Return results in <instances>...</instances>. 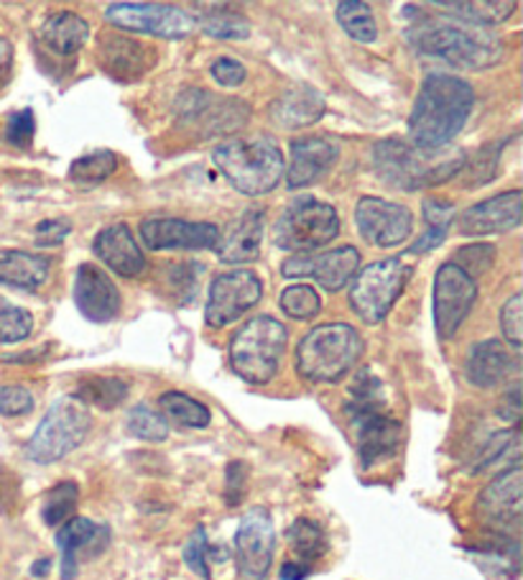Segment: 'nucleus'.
I'll return each instance as SVG.
<instances>
[{
    "instance_id": "f257e3e1",
    "label": "nucleus",
    "mask_w": 523,
    "mask_h": 580,
    "mask_svg": "<svg viewBox=\"0 0 523 580\" xmlns=\"http://www.w3.org/2000/svg\"><path fill=\"white\" fill-rule=\"evenodd\" d=\"M406 39L418 55L445 59L460 70H488L506 57V44L496 34L445 13L416 16L406 28Z\"/></svg>"
},
{
    "instance_id": "f03ea898",
    "label": "nucleus",
    "mask_w": 523,
    "mask_h": 580,
    "mask_svg": "<svg viewBox=\"0 0 523 580\" xmlns=\"http://www.w3.org/2000/svg\"><path fill=\"white\" fill-rule=\"evenodd\" d=\"M475 108V90L470 82L452 74H429L418 87L409 116L411 144L424 152L447 148L465 129Z\"/></svg>"
},
{
    "instance_id": "7ed1b4c3",
    "label": "nucleus",
    "mask_w": 523,
    "mask_h": 580,
    "mask_svg": "<svg viewBox=\"0 0 523 580\" xmlns=\"http://www.w3.org/2000/svg\"><path fill=\"white\" fill-rule=\"evenodd\" d=\"M373 167L380 180L399 190H422L447 182L465 167V154L437 148L424 152L401 138H386L373 146Z\"/></svg>"
},
{
    "instance_id": "20e7f679",
    "label": "nucleus",
    "mask_w": 523,
    "mask_h": 580,
    "mask_svg": "<svg viewBox=\"0 0 523 580\" xmlns=\"http://www.w3.org/2000/svg\"><path fill=\"white\" fill-rule=\"evenodd\" d=\"M348 418L353 427L357 458L363 468L378 466L380 460L393 458L401 448V422L386 412L380 399V382L370 371L355 378L353 399L348 401Z\"/></svg>"
},
{
    "instance_id": "39448f33",
    "label": "nucleus",
    "mask_w": 523,
    "mask_h": 580,
    "mask_svg": "<svg viewBox=\"0 0 523 580\" xmlns=\"http://www.w3.org/2000/svg\"><path fill=\"white\" fill-rule=\"evenodd\" d=\"M215 167L243 195L258 197L279 188L283 177V154L268 136L228 138L215 148Z\"/></svg>"
},
{
    "instance_id": "423d86ee",
    "label": "nucleus",
    "mask_w": 523,
    "mask_h": 580,
    "mask_svg": "<svg viewBox=\"0 0 523 580\" xmlns=\"http://www.w3.org/2000/svg\"><path fill=\"white\" fill-rule=\"evenodd\" d=\"M363 355V338L348 323H325L312 327L299 340L296 371L312 384H338Z\"/></svg>"
},
{
    "instance_id": "0eeeda50",
    "label": "nucleus",
    "mask_w": 523,
    "mask_h": 580,
    "mask_svg": "<svg viewBox=\"0 0 523 580\" xmlns=\"http://www.w3.org/2000/svg\"><path fill=\"white\" fill-rule=\"evenodd\" d=\"M287 343V325L271 315L253 317L230 340V366L245 384L264 386L279 374Z\"/></svg>"
},
{
    "instance_id": "6e6552de",
    "label": "nucleus",
    "mask_w": 523,
    "mask_h": 580,
    "mask_svg": "<svg viewBox=\"0 0 523 580\" xmlns=\"http://www.w3.org/2000/svg\"><path fill=\"white\" fill-rule=\"evenodd\" d=\"M93 427V414L77 397H62L47 409L32 440L26 443V458L39 466H51L80 448Z\"/></svg>"
},
{
    "instance_id": "1a4fd4ad",
    "label": "nucleus",
    "mask_w": 523,
    "mask_h": 580,
    "mask_svg": "<svg viewBox=\"0 0 523 580\" xmlns=\"http://www.w3.org/2000/svg\"><path fill=\"white\" fill-rule=\"evenodd\" d=\"M340 233V218L332 205L319 203L309 195L294 197L281 213L273 228V243L283 251L309 254L325 249Z\"/></svg>"
},
{
    "instance_id": "9d476101",
    "label": "nucleus",
    "mask_w": 523,
    "mask_h": 580,
    "mask_svg": "<svg viewBox=\"0 0 523 580\" xmlns=\"http://www.w3.org/2000/svg\"><path fill=\"white\" fill-rule=\"evenodd\" d=\"M414 269L403 258H384L368 264L353 277L350 287V307L365 325H378L388 317L393 304L406 289Z\"/></svg>"
},
{
    "instance_id": "9b49d317",
    "label": "nucleus",
    "mask_w": 523,
    "mask_h": 580,
    "mask_svg": "<svg viewBox=\"0 0 523 580\" xmlns=\"http://www.w3.org/2000/svg\"><path fill=\"white\" fill-rule=\"evenodd\" d=\"M105 19L118 32L159 39H186L197 28V19L190 11L169 3H113L105 9Z\"/></svg>"
},
{
    "instance_id": "f8f14e48",
    "label": "nucleus",
    "mask_w": 523,
    "mask_h": 580,
    "mask_svg": "<svg viewBox=\"0 0 523 580\" xmlns=\"http://www.w3.org/2000/svg\"><path fill=\"white\" fill-rule=\"evenodd\" d=\"M276 557V527L264 507L245 511L235 530V568L241 580H266Z\"/></svg>"
},
{
    "instance_id": "ddd939ff",
    "label": "nucleus",
    "mask_w": 523,
    "mask_h": 580,
    "mask_svg": "<svg viewBox=\"0 0 523 580\" xmlns=\"http://www.w3.org/2000/svg\"><path fill=\"white\" fill-rule=\"evenodd\" d=\"M264 297V281L248 269L218 274L209 285L205 319L209 327H226L256 307Z\"/></svg>"
},
{
    "instance_id": "4468645a",
    "label": "nucleus",
    "mask_w": 523,
    "mask_h": 580,
    "mask_svg": "<svg viewBox=\"0 0 523 580\" xmlns=\"http://www.w3.org/2000/svg\"><path fill=\"white\" fill-rule=\"evenodd\" d=\"M477 300V285L458 264L439 266L435 277V327L442 340L454 338Z\"/></svg>"
},
{
    "instance_id": "2eb2a0df",
    "label": "nucleus",
    "mask_w": 523,
    "mask_h": 580,
    "mask_svg": "<svg viewBox=\"0 0 523 580\" xmlns=\"http://www.w3.org/2000/svg\"><path fill=\"white\" fill-rule=\"evenodd\" d=\"M179 116L205 136H228L248 123L251 108L243 100H215L207 90H186L179 95Z\"/></svg>"
},
{
    "instance_id": "dca6fc26",
    "label": "nucleus",
    "mask_w": 523,
    "mask_h": 580,
    "mask_svg": "<svg viewBox=\"0 0 523 580\" xmlns=\"http://www.w3.org/2000/svg\"><path fill=\"white\" fill-rule=\"evenodd\" d=\"M361 269V254L353 245L325 251V254H296L283 262L281 274L287 279L312 277L327 292H340Z\"/></svg>"
},
{
    "instance_id": "f3484780",
    "label": "nucleus",
    "mask_w": 523,
    "mask_h": 580,
    "mask_svg": "<svg viewBox=\"0 0 523 580\" xmlns=\"http://www.w3.org/2000/svg\"><path fill=\"white\" fill-rule=\"evenodd\" d=\"M355 226L370 245L393 249L414 230V215L406 205L388 203L380 197H361L355 205Z\"/></svg>"
},
{
    "instance_id": "a211bd4d",
    "label": "nucleus",
    "mask_w": 523,
    "mask_h": 580,
    "mask_svg": "<svg viewBox=\"0 0 523 580\" xmlns=\"http://www.w3.org/2000/svg\"><path fill=\"white\" fill-rule=\"evenodd\" d=\"M523 515V468L513 463L498 473L477 496V517L485 524L506 534L521 524Z\"/></svg>"
},
{
    "instance_id": "6ab92c4d",
    "label": "nucleus",
    "mask_w": 523,
    "mask_h": 580,
    "mask_svg": "<svg viewBox=\"0 0 523 580\" xmlns=\"http://www.w3.org/2000/svg\"><path fill=\"white\" fill-rule=\"evenodd\" d=\"M141 238L151 251H205L218 245L220 230L212 222L146 218L141 222Z\"/></svg>"
},
{
    "instance_id": "aec40b11",
    "label": "nucleus",
    "mask_w": 523,
    "mask_h": 580,
    "mask_svg": "<svg viewBox=\"0 0 523 580\" xmlns=\"http://www.w3.org/2000/svg\"><path fill=\"white\" fill-rule=\"evenodd\" d=\"M110 545V527L93 519L72 517L57 530V547L62 553V580L77 578L80 563L100 557Z\"/></svg>"
},
{
    "instance_id": "412c9836",
    "label": "nucleus",
    "mask_w": 523,
    "mask_h": 580,
    "mask_svg": "<svg viewBox=\"0 0 523 580\" xmlns=\"http://www.w3.org/2000/svg\"><path fill=\"white\" fill-rule=\"evenodd\" d=\"M521 203L523 192L511 190L500 192L496 197L483 200L465 213L458 215V230L465 238H485V235H500L508 230L521 226Z\"/></svg>"
},
{
    "instance_id": "4be33fe9",
    "label": "nucleus",
    "mask_w": 523,
    "mask_h": 580,
    "mask_svg": "<svg viewBox=\"0 0 523 580\" xmlns=\"http://www.w3.org/2000/svg\"><path fill=\"white\" fill-rule=\"evenodd\" d=\"M74 304L89 323L105 325L121 312V289L105 274L100 266L82 264L74 274Z\"/></svg>"
},
{
    "instance_id": "5701e85b",
    "label": "nucleus",
    "mask_w": 523,
    "mask_h": 580,
    "mask_svg": "<svg viewBox=\"0 0 523 580\" xmlns=\"http://www.w3.org/2000/svg\"><path fill=\"white\" fill-rule=\"evenodd\" d=\"M340 159V144L325 136H304L291 141L287 184L291 190L309 188L330 174V169Z\"/></svg>"
},
{
    "instance_id": "b1692460",
    "label": "nucleus",
    "mask_w": 523,
    "mask_h": 580,
    "mask_svg": "<svg viewBox=\"0 0 523 580\" xmlns=\"http://www.w3.org/2000/svg\"><path fill=\"white\" fill-rule=\"evenodd\" d=\"M93 251L100 262L108 266L110 271L121 274V277H138L146 269V258L141 245L133 238L131 228L125 222H115V226L102 228L100 233L95 235Z\"/></svg>"
},
{
    "instance_id": "393cba45",
    "label": "nucleus",
    "mask_w": 523,
    "mask_h": 580,
    "mask_svg": "<svg viewBox=\"0 0 523 580\" xmlns=\"http://www.w3.org/2000/svg\"><path fill=\"white\" fill-rule=\"evenodd\" d=\"M102 70L115 80H138L154 67V49L123 34H105L97 44Z\"/></svg>"
},
{
    "instance_id": "a878e982",
    "label": "nucleus",
    "mask_w": 523,
    "mask_h": 580,
    "mask_svg": "<svg viewBox=\"0 0 523 580\" xmlns=\"http://www.w3.org/2000/svg\"><path fill=\"white\" fill-rule=\"evenodd\" d=\"M260 243H264V210L251 207L230 222L226 233H220L215 254L222 264H251L260 256Z\"/></svg>"
},
{
    "instance_id": "bb28decb",
    "label": "nucleus",
    "mask_w": 523,
    "mask_h": 580,
    "mask_svg": "<svg viewBox=\"0 0 523 580\" xmlns=\"http://www.w3.org/2000/svg\"><path fill=\"white\" fill-rule=\"evenodd\" d=\"M268 116L281 129H306L325 116V95L312 85H296L271 102Z\"/></svg>"
},
{
    "instance_id": "cd10ccee",
    "label": "nucleus",
    "mask_w": 523,
    "mask_h": 580,
    "mask_svg": "<svg viewBox=\"0 0 523 580\" xmlns=\"http://www.w3.org/2000/svg\"><path fill=\"white\" fill-rule=\"evenodd\" d=\"M513 368L515 359L506 343H500V340H483L467 355L465 376L477 389H492V386L506 382Z\"/></svg>"
},
{
    "instance_id": "c85d7f7f",
    "label": "nucleus",
    "mask_w": 523,
    "mask_h": 580,
    "mask_svg": "<svg viewBox=\"0 0 523 580\" xmlns=\"http://www.w3.org/2000/svg\"><path fill=\"white\" fill-rule=\"evenodd\" d=\"M89 39V24L77 13L59 11L44 21L39 28V41L44 49L57 57H74Z\"/></svg>"
},
{
    "instance_id": "c756f323",
    "label": "nucleus",
    "mask_w": 523,
    "mask_h": 580,
    "mask_svg": "<svg viewBox=\"0 0 523 580\" xmlns=\"http://www.w3.org/2000/svg\"><path fill=\"white\" fill-rule=\"evenodd\" d=\"M51 258L26 254V251H9L0 256V285L34 292L49 279Z\"/></svg>"
},
{
    "instance_id": "7c9ffc66",
    "label": "nucleus",
    "mask_w": 523,
    "mask_h": 580,
    "mask_svg": "<svg viewBox=\"0 0 523 580\" xmlns=\"http://www.w3.org/2000/svg\"><path fill=\"white\" fill-rule=\"evenodd\" d=\"M431 9L437 11H445V16H452V19H460V21H467V24H475V26H496V24H503L506 19H511V13L515 11V3L513 0H496V3H490V0H465V3H450V0H445V3H431Z\"/></svg>"
},
{
    "instance_id": "2f4dec72",
    "label": "nucleus",
    "mask_w": 523,
    "mask_h": 580,
    "mask_svg": "<svg viewBox=\"0 0 523 580\" xmlns=\"http://www.w3.org/2000/svg\"><path fill=\"white\" fill-rule=\"evenodd\" d=\"M161 414L167 422H177L186 430H205L212 422V412L184 391H167L159 399Z\"/></svg>"
},
{
    "instance_id": "473e14b6",
    "label": "nucleus",
    "mask_w": 523,
    "mask_h": 580,
    "mask_svg": "<svg viewBox=\"0 0 523 580\" xmlns=\"http://www.w3.org/2000/svg\"><path fill=\"white\" fill-rule=\"evenodd\" d=\"M287 542L291 555L296 557V563L312 565L314 560H319L327 553V534L323 527L312 519L299 517L294 524L287 530Z\"/></svg>"
},
{
    "instance_id": "72a5a7b5",
    "label": "nucleus",
    "mask_w": 523,
    "mask_h": 580,
    "mask_svg": "<svg viewBox=\"0 0 523 580\" xmlns=\"http://www.w3.org/2000/svg\"><path fill=\"white\" fill-rule=\"evenodd\" d=\"M209 13H202L197 19V26L207 36H215V39H248L251 36V21L241 16V13L230 11L228 5H207Z\"/></svg>"
},
{
    "instance_id": "f704fd0d",
    "label": "nucleus",
    "mask_w": 523,
    "mask_h": 580,
    "mask_svg": "<svg viewBox=\"0 0 523 580\" xmlns=\"http://www.w3.org/2000/svg\"><path fill=\"white\" fill-rule=\"evenodd\" d=\"M74 397L85 407L93 404L97 409H115L129 399V384L113 376H93L77 386Z\"/></svg>"
},
{
    "instance_id": "c9c22d12",
    "label": "nucleus",
    "mask_w": 523,
    "mask_h": 580,
    "mask_svg": "<svg viewBox=\"0 0 523 580\" xmlns=\"http://www.w3.org/2000/svg\"><path fill=\"white\" fill-rule=\"evenodd\" d=\"M80 502V486L74 481H62L57 483L54 488L44 496L41 504V519L47 527H62L64 522H70L77 511Z\"/></svg>"
},
{
    "instance_id": "e433bc0d",
    "label": "nucleus",
    "mask_w": 523,
    "mask_h": 580,
    "mask_svg": "<svg viewBox=\"0 0 523 580\" xmlns=\"http://www.w3.org/2000/svg\"><path fill=\"white\" fill-rule=\"evenodd\" d=\"M338 21L340 26L345 28L350 39L361 44H373L378 39V24L368 3H361V0H345V3L338 5Z\"/></svg>"
},
{
    "instance_id": "4c0bfd02",
    "label": "nucleus",
    "mask_w": 523,
    "mask_h": 580,
    "mask_svg": "<svg viewBox=\"0 0 523 580\" xmlns=\"http://www.w3.org/2000/svg\"><path fill=\"white\" fill-rule=\"evenodd\" d=\"M115 169H118V156L113 152H108V148H102V152L80 156V159L70 167V180L74 184H82V188H93V184L108 180Z\"/></svg>"
},
{
    "instance_id": "58836bf2",
    "label": "nucleus",
    "mask_w": 523,
    "mask_h": 580,
    "mask_svg": "<svg viewBox=\"0 0 523 580\" xmlns=\"http://www.w3.org/2000/svg\"><path fill=\"white\" fill-rule=\"evenodd\" d=\"M125 427H129L133 437L146 443H163L169 437V422L163 420L161 412H156V409L148 404H138L136 409H131Z\"/></svg>"
},
{
    "instance_id": "ea45409f",
    "label": "nucleus",
    "mask_w": 523,
    "mask_h": 580,
    "mask_svg": "<svg viewBox=\"0 0 523 580\" xmlns=\"http://www.w3.org/2000/svg\"><path fill=\"white\" fill-rule=\"evenodd\" d=\"M34 330V315L0 297V343H19Z\"/></svg>"
},
{
    "instance_id": "a19ab883",
    "label": "nucleus",
    "mask_w": 523,
    "mask_h": 580,
    "mask_svg": "<svg viewBox=\"0 0 523 580\" xmlns=\"http://www.w3.org/2000/svg\"><path fill=\"white\" fill-rule=\"evenodd\" d=\"M281 310L294 319H312L323 310V300H319L317 289L309 285H291L281 292Z\"/></svg>"
},
{
    "instance_id": "79ce46f5",
    "label": "nucleus",
    "mask_w": 523,
    "mask_h": 580,
    "mask_svg": "<svg viewBox=\"0 0 523 580\" xmlns=\"http://www.w3.org/2000/svg\"><path fill=\"white\" fill-rule=\"evenodd\" d=\"M454 258H458L460 269L465 271L467 277L475 279L488 271L492 262H496V245H490V243L462 245V249H458V254H454Z\"/></svg>"
},
{
    "instance_id": "37998d69",
    "label": "nucleus",
    "mask_w": 523,
    "mask_h": 580,
    "mask_svg": "<svg viewBox=\"0 0 523 580\" xmlns=\"http://www.w3.org/2000/svg\"><path fill=\"white\" fill-rule=\"evenodd\" d=\"M184 563L194 576H199L202 580H212V570H209V542L205 527H197V530L190 534V540H186Z\"/></svg>"
},
{
    "instance_id": "c03bdc74",
    "label": "nucleus",
    "mask_w": 523,
    "mask_h": 580,
    "mask_svg": "<svg viewBox=\"0 0 523 580\" xmlns=\"http://www.w3.org/2000/svg\"><path fill=\"white\" fill-rule=\"evenodd\" d=\"M36 136V118L32 108L16 110V113L9 116V123H5V141L16 148H28Z\"/></svg>"
},
{
    "instance_id": "a18cd8bd",
    "label": "nucleus",
    "mask_w": 523,
    "mask_h": 580,
    "mask_svg": "<svg viewBox=\"0 0 523 580\" xmlns=\"http://www.w3.org/2000/svg\"><path fill=\"white\" fill-rule=\"evenodd\" d=\"M508 450H519V430H503V433H496L490 437L488 443H485V448L481 452V458H477V463L473 471H483V468H488L506 456Z\"/></svg>"
},
{
    "instance_id": "49530a36",
    "label": "nucleus",
    "mask_w": 523,
    "mask_h": 580,
    "mask_svg": "<svg viewBox=\"0 0 523 580\" xmlns=\"http://www.w3.org/2000/svg\"><path fill=\"white\" fill-rule=\"evenodd\" d=\"M500 330H503V338L513 348L521 346L523 340V297L513 294L511 300L503 304L500 310Z\"/></svg>"
},
{
    "instance_id": "de8ad7c7",
    "label": "nucleus",
    "mask_w": 523,
    "mask_h": 580,
    "mask_svg": "<svg viewBox=\"0 0 523 580\" xmlns=\"http://www.w3.org/2000/svg\"><path fill=\"white\" fill-rule=\"evenodd\" d=\"M34 409V394L24 386H0V414L21 418Z\"/></svg>"
},
{
    "instance_id": "09e8293b",
    "label": "nucleus",
    "mask_w": 523,
    "mask_h": 580,
    "mask_svg": "<svg viewBox=\"0 0 523 580\" xmlns=\"http://www.w3.org/2000/svg\"><path fill=\"white\" fill-rule=\"evenodd\" d=\"M500 148H503V144L485 146V148H481V152H477L475 159L470 161V172H467V174L473 177V180L467 182L470 188H477V184L490 182L492 177H496V167H498V154H500Z\"/></svg>"
},
{
    "instance_id": "8fccbe9b",
    "label": "nucleus",
    "mask_w": 523,
    "mask_h": 580,
    "mask_svg": "<svg viewBox=\"0 0 523 580\" xmlns=\"http://www.w3.org/2000/svg\"><path fill=\"white\" fill-rule=\"evenodd\" d=\"M248 488V466L243 460H233L226 471V502L228 507H238Z\"/></svg>"
},
{
    "instance_id": "3c124183",
    "label": "nucleus",
    "mask_w": 523,
    "mask_h": 580,
    "mask_svg": "<svg viewBox=\"0 0 523 580\" xmlns=\"http://www.w3.org/2000/svg\"><path fill=\"white\" fill-rule=\"evenodd\" d=\"M209 74H212V80L222 87H238V85H243L245 77H248V70H245L238 59L222 57L218 59V62H212V67H209Z\"/></svg>"
},
{
    "instance_id": "603ef678",
    "label": "nucleus",
    "mask_w": 523,
    "mask_h": 580,
    "mask_svg": "<svg viewBox=\"0 0 523 580\" xmlns=\"http://www.w3.org/2000/svg\"><path fill=\"white\" fill-rule=\"evenodd\" d=\"M72 222L62 220V218H51V220H41L36 226V243L39 245H57L62 243L66 235H70Z\"/></svg>"
},
{
    "instance_id": "864d4df0",
    "label": "nucleus",
    "mask_w": 523,
    "mask_h": 580,
    "mask_svg": "<svg viewBox=\"0 0 523 580\" xmlns=\"http://www.w3.org/2000/svg\"><path fill=\"white\" fill-rule=\"evenodd\" d=\"M454 218V207L442 200H424V220L429 228H450Z\"/></svg>"
},
{
    "instance_id": "5fc2aeb1",
    "label": "nucleus",
    "mask_w": 523,
    "mask_h": 580,
    "mask_svg": "<svg viewBox=\"0 0 523 580\" xmlns=\"http://www.w3.org/2000/svg\"><path fill=\"white\" fill-rule=\"evenodd\" d=\"M19 499V479L16 473H11L9 468L0 466V511H9L16 507Z\"/></svg>"
},
{
    "instance_id": "6e6d98bb",
    "label": "nucleus",
    "mask_w": 523,
    "mask_h": 580,
    "mask_svg": "<svg viewBox=\"0 0 523 580\" xmlns=\"http://www.w3.org/2000/svg\"><path fill=\"white\" fill-rule=\"evenodd\" d=\"M498 414L506 422L519 425V420H521V386L519 384H513L511 389H508V394H503V404H500Z\"/></svg>"
},
{
    "instance_id": "4d7b16f0",
    "label": "nucleus",
    "mask_w": 523,
    "mask_h": 580,
    "mask_svg": "<svg viewBox=\"0 0 523 580\" xmlns=\"http://www.w3.org/2000/svg\"><path fill=\"white\" fill-rule=\"evenodd\" d=\"M445 235H447V228H429L427 233H424L414 245H411L409 254H427V251L437 249V245L445 243Z\"/></svg>"
},
{
    "instance_id": "13d9d810",
    "label": "nucleus",
    "mask_w": 523,
    "mask_h": 580,
    "mask_svg": "<svg viewBox=\"0 0 523 580\" xmlns=\"http://www.w3.org/2000/svg\"><path fill=\"white\" fill-rule=\"evenodd\" d=\"M312 576V565L289 560L281 565V580H306Z\"/></svg>"
},
{
    "instance_id": "bf43d9fd",
    "label": "nucleus",
    "mask_w": 523,
    "mask_h": 580,
    "mask_svg": "<svg viewBox=\"0 0 523 580\" xmlns=\"http://www.w3.org/2000/svg\"><path fill=\"white\" fill-rule=\"evenodd\" d=\"M11 67H13V47L5 36H0V85L9 80Z\"/></svg>"
},
{
    "instance_id": "052dcab7",
    "label": "nucleus",
    "mask_w": 523,
    "mask_h": 580,
    "mask_svg": "<svg viewBox=\"0 0 523 580\" xmlns=\"http://www.w3.org/2000/svg\"><path fill=\"white\" fill-rule=\"evenodd\" d=\"M47 355V348L41 351H26V353H16V355H5V363H34L36 359H44Z\"/></svg>"
},
{
    "instance_id": "680f3d73",
    "label": "nucleus",
    "mask_w": 523,
    "mask_h": 580,
    "mask_svg": "<svg viewBox=\"0 0 523 580\" xmlns=\"http://www.w3.org/2000/svg\"><path fill=\"white\" fill-rule=\"evenodd\" d=\"M49 560H39V563H36L34 565V568H32V576H36V578H44V576H47V572H49Z\"/></svg>"
}]
</instances>
